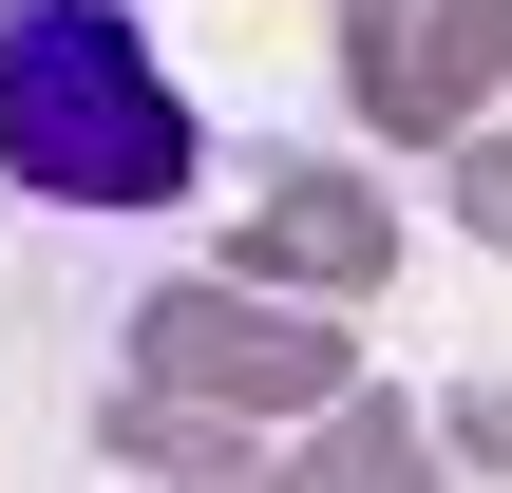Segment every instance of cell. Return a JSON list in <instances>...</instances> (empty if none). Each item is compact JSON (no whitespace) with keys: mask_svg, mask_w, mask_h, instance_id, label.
Masks as SVG:
<instances>
[{"mask_svg":"<svg viewBox=\"0 0 512 493\" xmlns=\"http://www.w3.org/2000/svg\"><path fill=\"white\" fill-rule=\"evenodd\" d=\"M0 190H38V209L190 190V95L133 0H0Z\"/></svg>","mask_w":512,"mask_h":493,"instance_id":"cell-1","label":"cell"}]
</instances>
